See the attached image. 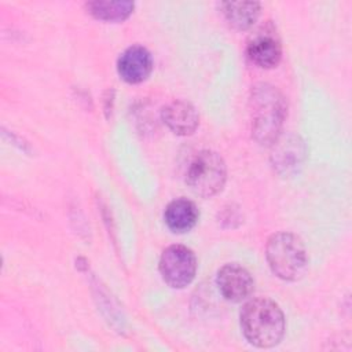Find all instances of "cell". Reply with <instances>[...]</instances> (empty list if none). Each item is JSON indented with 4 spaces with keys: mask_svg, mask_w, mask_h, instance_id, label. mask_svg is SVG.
I'll return each mask as SVG.
<instances>
[{
    "mask_svg": "<svg viewBox=\"0 0 352 352\" xmlns=\"http://www.w3.org/2000/svg\"><path fill=\"white\" fill-rule=\"evenodd\" d=\"M239 322L245 338L257 348L278 345L286 330L285 315L280 307L265 297L246 301L241 309Z\"/></svg>",
    "mask_w": 352,
    "mask_h": 352,
    "instance_id": "obj_1",
    "label": "cell"
},
{
    "mask_svg": "<svg viewBox=\"0 0 352 352\" xmlns=\"http://www.w3.org/2000/svg\"><path fill=\"white\" fill-rule=\"evenodd\" d=\"M252 136L260 144L271 146L279 136L287 116L283 94L268 82L256 84L250 91Z\"/></svg>",
    "mask_w": 352,
    "mask_h": 352,
    "instance_id": "obj_2",
    "label": "cell"
},
{
    "mask_svg": "<svg viewBox=\"0 0 352 352\" xmlns=\"http://www.w3.org/2000/svg\"><path fill=\"white\" fill-rule=\"evenodd\" d=\"M265 257L271 271L287 282L301 279L308 268L307 249L292 232L280 231L271 235L265 246Z\"/></svg>",
    "mask_w": 352,
    "mask_h": 352,
    "instance_id": "obj_3",
    "label": "cell"
},
{
    "mask_svg": "<svg viewBox=\"0 0 352 352\" xmlns=\"http://www.w3.org/2000/svg\"><path fill=\"white\" fill-rule=\"evenodd\" d=\"M227 179V166L220 154L212 150L195 153L186 166L184 180L190 190L204 198L220 192Z\"/></svg>",
    "mask_w": 352,
    "mask_h": 352,
    "instance_id": "obj_4",
    "label": "cell"
},
{
    "mask_svg": "<svg viewBox=\"0 0 352 352\" xmlns=\"http://www.w3.org/2000/svg\"><path fill=\"white\" fill-rule=\"evenodd\" d=\"M197 257L184 245L168 246L160 257V272L162 279L175 289L190 285L197 272Z\"/></svg>",
    "mask_w": 352,
    "mask_h": 352,
    "instance_id": "obj_5",
    "label": "cell"
},
{
    "mask_svg": "<svg viewBox=\"0 0 352 352\" xmlns=\"http://www.w3.org/2000/svg\"><path fill=\"white\" fill-rule=\"evenodd\" d=\"M246 56L263 69L275 67L282 59V43L271 23L261 25L246 41Z\"/></svg>",
    "mask_w": 352,
    "mask_h": 352,
    "instance_id": "obj_6",
    "label": "cell"
},
{
    "mask_svg": "<svg viewBox=\"0 0 352 352\" xmlns=\"http://www.w3.org/2000/svg\"><path fill=\"white\" fill-rule=\"evenodd\" d=\"M216 283L221 296L232 302L246 300L254 289V282L249 271L236 263L224 264L217 272Z\"/></svg>",
    "mask_w": 352,
    "mask_h": 352,
    "instance_id": "obj_7",
    "label": "cell"
},
{
    "mask_svg": "<svg viewBox=\"0 0 352 352\" xmlns=\"http://www.w3.org/2000/svg\"><path fill=\"white\" fill-rule=\"evenodd\" d=\"M153 70V56L143 45L128 47L117 60L120 77L129 84L144 81Z\"/></svg>",
    "mask_w": 352,
    "mask_h": 352,
    "instance_id": "obj_8",
    "label": "cell"
},
{
    "mask_svg": "<svg viewBox=\"0 0 352 352\" xmlns=\"http://www.w3.org/2000/svg\"><path fill=\"white\" fill-rule=\"evenodd\" d=\"M162 121L176 135L187 136L195 132L199 124V116L195 107L187 100H172L161 111Z\"/></svg>",
    "mask_w": 352,
    "mask_h": 352,
    "instance_id": "obj_9",
    "label": "cell"
},
{
    "mask_svg": "<svg viewBox=\"0 0 352 352\" xmlns=\"http://www.w3.org/2000/svg\"><path fill=\"white\" fill-rule=\"evenodd\" d=\"M271 146H274L272 161L274 166L282 172L289 173L296 170L304 160V144L297 136H279Z\"/></svg>",
    "mask_w": 352,
    "mask_h": 352,
    "instance_id": "obj_10",
    "label": "cell"
},
{
    "mask_svg": "<svg viewBox=\"0 0 352 352\" xmlns=\"http://www.w3.org/2000/svg\"><path fill=\"white\" fill-rule=\"evenodd\" d=\"M199 217L197 205L187 198L170 201L164 212V220L168 228L176 234H183L194 228Z\"/></svg>",
    "mask_w": 352,
    "mask_h": 352,
    "instance_id": "obj_11",
    "label": "cell"
},
{
    "mask_svg": "<svg viewBox=\"0 0 352 352\" xmlns=\"http://www.w3.org/2000/svg\"><path fill=\"white\" fill-rule=\"evenodd\" d=\"M219 7L226 21L238 30L250 29L256 23L261 8L257 1H221Z\"/></svg>",
    "mask_w": 352,
    "mask_h": 352,
    "instance_id": "obj_12",
    "label": "cell"
},
{
    "mask_svg": "<svg viewBox=\"0 0 352 352\" xmlns=\"http://www.w3.org/2000/svg\"><path fill=\"white\" fill-rule=\"evenodd\" d=\"M88 12L106 22L125 21L133 11L135 4L132 1H110V0H94L85 4Z\"/></svg>",
    "mask_w": 352,
    "mask_h": 352,
    "instance_id": "obj_13",
    "label": "cell"
}]
</instances>
